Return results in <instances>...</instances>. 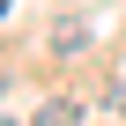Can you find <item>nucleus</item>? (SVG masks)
I'll list each match as a JSON object with an SVG mask.
<instances>
[{
    "mask_svg": "<svg viewBox=\"0 0 126 126\" xmlns=\"http://www.w3.org/2000/svg\"><path fill=\"white\" fill-rule=\"evenodd\" d=\"M37 126H74V104H67V96H52V104L37 111Z\"/></svg>",
    "mask_w": 126,
    "mask_h": 126,
    "instance_id": "obj_1",
    "label": "nucleus"
},
{
    "mask_svg": "<svg viewBox=\"0 0 126 126\" xmlns=\"http://www.w3.org/2000/svg\"><path fill=\"white\" fill-rule=\"evenodd\" d=\"M111 104H119V111H126V74H119V82H111Z\"/></svg>",
    "mask_w": 126,
    "mask_h": 126,
    "instance_id": "obj_2",
    "label": "nucleus"
},
{
    "mask_svg": "<svg viewBox=\"0 0 126 126\" xmlns=\"http://www.w3.org/2000/svg\"><path fill=\"white\" fill-rule=\"evenodd\" d=\"M0 126H22V119H0Z\"/></svg>",
    "mask_w": 126,
    "mask_h": 126,
    "instance_id": "obj_3",
    "label": "nucleus"
},
{
    "mask_svg": "<svg viewBox=\"0 0 126 126\" xmlns=\"http://www.w3.org/2000/svg\"><path fill=\"white\" fill-rule=\"evenodd\" d=\"M0 15H8V0H0Z\"/></svg>",
    "mask_w": 126,
    "mask_h": 126,
    "instance_id": "obj_4",
    "label": "nucleus"
}]
</instances>
